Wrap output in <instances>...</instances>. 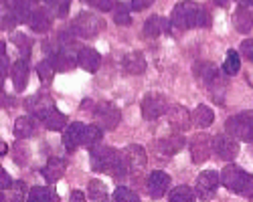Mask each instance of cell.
<instances>
[{
	"label": "cell",
	"mask_w": 253,
	"mask_h": 202,
	"mask_svg": "<svg viewBox=\"0 0 253 202\" xmlns=\"http://www.w3.org/2000/svg\"><path fill=\"white\" fill-rule=\"evenodd\" d=\"M170 23L178 31H188L195 27H209L211 20H209V12L203 6H199L193 0H184V2L174 6Z\"/></svg>",
	"instance_id": "6da1fadb"
},
{
	"label": "cell",
	"mask_w": 253,
	"mask_h": 202,
	"mask_svg": "<svg viewBox=\"0 0 253 202\" xmlns=\"http://www.w3.org/2000/svg\"><path fill=\"white\" fill-rule=\"evenodd\" d=\"M89 160H91V168L95 172L110 174L114 178H122L128 174L124 164V156L118 154L114 148H93Z\"/></svg>",
	"instance_id": "7a4b0ae2"
},
{
	"label": "cell",
	"mask_w": 253,
	"mask_h": 202,
	"mask_svg": "<svg viewBox=\"0 0 253 202\" xmlns=\"http://www.w3.org/2000/svg\"><path fill=\"white\" fill-rule=\"evenodd\" d=\"M71 29L77 33V36L91 38V36H97L105 29V23H103V18H99L93 12H79L77 18L73 20Z\"/></svg>",
	"instance_id": "3957f363"
},
{
	"label": "cell",
	"mask_w": 253,
	"mask_h": 202,
	"mask_svg": "<svg viewBox=\"0 0 253 202\" xmlns=\"http://www.w3.org/2000/svg\"><path fill=\"white\" fill-rule=\"evenodd\" d=\"M225 130L229 135H233L235 139L241 141H253V117L249 113H239L227 119Z\"/></svg>",
	"instance_id": "277c9868"
},
{
	"label": "cell",
	"mask_w": 253,
	"mask_h": 202,
	"mask_svg": "<svg viewBox=\"0 0 253 202\" xmlns=\"http://www.w3.org/2000/svg\"><path fill=\"white\" fill-rule=\"evenodd\" d=\"M124 164H126V170H128L130 176H140L144 170H146V164H148V158H146V152L142 146H128L124 152Z\"/></svg>",
	"instance_id": "5b68a950"
},
{
	"label": "cell",
	"mask_w": 253,
	"mask_h": 202,
	"mask_svg": "<svg viewBox=\"0 0 253 202\" xmlns=\"http://www.w3.org/2000/svg\"><path fill=\"white\" fill-rule=\"evenodd\" d=\"M93 117L101 130H114L120 124V109L110 101H101L93 107Z\"/></svg>",
	"instance_id": "8992f818"
},
{
	"label": "cell",
	"mask_w": 253,
	"mask_h": 202,
	"mask_svg": "<svg viewBox=\"0 0 253 202\" xmlns=\"http://www.w3.org/2000/svg\"><path fill=\"white\" fill-rule=\"evenodd\" d=\"M219 184H221V174H217L213 170L201 172L199 178H197V196L203 198V200H211L215 196Z\"/></svg>",
	"instance_id": "52a82bcc"
},
{
	"label": "cell",
	"mask_w": 253,
	"mask_h": 202,
	"mask_svg": "<svg viewBox=\"0 0 253 202\" xmlns=\"http://www.w3.org/2000/svg\"><path fill=\"white\" fill-rule=\"evenodd\" d=\"M247 176H249V174L243 172L241 168H237V166H233V164H229V166H225L223 172H221V184H223L227 190H231V192L241 194V192H243V186H245Z\"/></svg>",
	"instance_id": "ba28073f"
},
{
	"label": "cell",
	"mask_w": 253,
	"mask_h": 202,
	"mask_svg": "<svg viewBox=\"0 0 253 202\" xmlns=\"http://www.w3.org/2000/svg\"><path fill=\"white\" fill-rule=\"evenodd\" d=\"M213 152L225 160V162H231V160H235L237 154H239V144H237V139L233 135H229V134H221L213 139Z\"/></svg>",
	"instance_id": "9c48e42d"
},
{
	"label": "cell",
	"mask_w": 253,
	"mask_h": 202,
	"mask_svg": "<svg viewBox=\"0 0 253 202\" xmlns=\"http://www.w3.org/2000/svg\"><path fill=\"white\" fill-rule=\"evenodd\" d=\"M164 111H166V99H164V95L148 93L144 97V101H142V115H144V119L154 121L160 115H164Z\"/></svg>",
	"instance_id": "30bf717a"
},
{
	"label": "cell",
	"mask_w": 253,
	"mask_h": 202,
	"mask_svg": "<svg viewBox=\"0 0 253 202\" xmlns=\"http://www.w3.org/2000/svg\"><path fill=\"white\" fill-rule=\"evenodd\" d=\"M211 152H213V139H211L207 134H197L191 139V156L197 164H203V162L209 160Z\"/></svg>",
	"instance_id": "8fae6325"
},
{
	"label": "cell",
	"mask_w": 253,
	"mask_h": 202,
	"mask_svg": "<svg viewBox=\"0 0 253 202\" xmlns=\"http://www.w3.org/2000/svg\"><path fill=\"white\" fill-rule=\"evenodd\" d=\"M191 119H193V115L188 113L186 107H182V105L168 107V124H170V128L174 132H186L191 128Z\"/></svg>",
	"instance_id": "7c38bea8"
},
{
	"label": "cell",
	"mask_w": 253,
	"mask_h": 202,
	"mask_svg": "<svg viewBox=\"0 0 253 202\" xmlns=\"http://www.w3.org/2000/svg\"><path fill=\"white\" fill-rule=\"evenodd\" d=\"M83 134H85V126L81 121H75L63 132V146L67 152H75L79 146H83Z\"/></svg>",
	"instance_id": "4fadbf2b"
},
{
	"label": "cell",
	"mask_w": 253,
	"mask_h": 202,
	"mask_svg": "<svg viewBox=\"0 0 253 202\" xmlns=\"http://www.w3.org/2000/svg\"><path fill=\"white\" fill-rule=\"evenodd\" d=\"M168 186H170V176H168L166 172L156 170V172L150 174V178H148V192H150V196L154 200L162 198L166 194Z\"/></svg>",
	"instance_id": "5bb4252c"
},
{
	"label": "cell",
	"mask_w": 253,
	"mask_h": 202,
	"mask_svg": "<svg viewBox=\"0 0 253 202\" xmlns=\"http://www.w3.org/2000/svg\"><path fill=\"white\" fill-rule=\"evenodd\" d=\"M53 25V14L47 10V6H37L35 12L31 14L29 18V27L35 31V33H47Z\"/></svg>",
	"instance_id": "9a60e30c"
},
{
	"label": "cell",
	"mask_w": 253,
	"mask_h": 202,
	"mask_svg": "<svg viewBox=\"0 0 253 202\" xmlns=\"http://www.w3.org/2000/svg\"><path fill=\"white\" fill-rule=\"evenodd\" d=\"M77 65L87 71V73H95L101 65V57L95 49H89V47H83L79 49V55H77Z\"/></svg>",
	"instance_id": "2e32d148"
},
{
	"label": "cell",
	"mask_w": 253,
	"mask_h": 202,
	"mask_svg": "<svg viewBox=\"0 0 253 202\" xmlns=\"http://www.w3.org/2000/svg\"><path fill=\"white\" fill-rule=\"evenodd\" d=\"M53 107H55V103H53V99L47 93H39V95H33V97L27 99V109L31 113H35L39 119L43 117L47 111H51Z\"/></svg>",
	"instance_id": "e0dca14e"
},
{
	"label": "cell",
	"mask_w": 253,
	"mask_h": 202,
	"mask_svg": "<svg viewBox=\"0 0 253 202\" xmlns=\"http://www.w3.org/2000/svg\"><path fill=\"white\" fill-rule=\"evenodd\" d=\"M49 61H51V65L55 67V71H59V73L71 71V69L75 67V63H77V59H75V57L71 55V51H67V49L55 51V53L49 57Z\"/></svg>",
	"instance_id": "ac0fdd59"
},
{
	"label": "cell",
	"mask_w": 253,
	"mask_h": 202,
	"mask_svg": "<svg viewBox=\"0 0 253 202\" xmlns=\"http://www.w3.org/2000/svg\"><path fill=\"white\" fill-rule=\"evenodd\" d=\"M184 141H186L184 135L180 132H176V134H172V135H168V137L158 141V152L162 156H174L176 152H180L184 148Z\"/></svg>",
	"instance_id": "d6986e66"
},
{
	"label": "cell",
	"mask_w": 253,
	"mask_h": 202,
	"mask_svg": "<svg viewBox=\"0 0 253 202\" xmlns=\"http://www.w3.org/2000/svg\"><path fill=\"white\" fill-rule=\"evenodd\" d=\"M10 77H12V83L16 91H25L27 83H29V67H27V61L25 59H18L16 63L10 69Z\"/></svg>",
	"instance_id": "ffe728a7"
},
{
	"label": "cell",
	"mask_w": 253,
	"mask_h": 202,
	"mask_svg": "<svg viewBox=\"0 0 253 202\" xmlns=\"http://www.w3.org/2000/svg\"><path fill=\"white\" fill-rule=\"evenodd\" d=\"M122 65H124V69L128 71L130 75H140V73L146 71V67H148V65H146L144 55L138 53V51H132V53H128V55H124Z\"/></svg>",
	"instance_id": "44dd1931"
},
{
	"label": "cell",
	"mask_w": 253,
	"mask_h": 202,
	"mask_svg": "<svg viewBox=\"0 0 253 202\" xmlns=\"http://www.w3.org/2000/svg\"><path fill=\"white\" fill-rule=\"evenodd\" d=\"M37 130V121L33 115H20L16 121H14V135L16 139H27L35 134Z\"/></svg>",
	"instance_id": "7402d4cb"
},
{
	"label": "cell",
	"mask_w": 253,
	"mask_h": 202,
	"mask_svg": "<svg viewBox=\"0 0 253 202\" xmlns=\"http://www.w3.org/2000/svg\"><path fill=\"white\" fill-rule=\"evenodd\" d=\"M63 174H65V160H61V158H49L45 168H43L45 180L47 182H57V180H61Z\"/></svg>",
	"instance_id": "603a6c76"
},
{
	"label": "cell",
	"mask_w": 253,
	"mask_h": 202,
	"mask_svg": "<svg viewBox=\"0 0 253 202\" xmlns=\"http://www.w3.org/2000/svg\"><path fill=\"white\" fill-rule=\"evenodd\" d=\"M233 25L239 33H249L253 29V14L249 10V6H239L235 10V16H233Z\"/></svg>",
	"instance_id": "cb8c5ba5"
},
{
	"label": "cell",
	"mask_w": 253,
	"mask_h": 202,
	"mask_svg": "<svg viewBox=\"0 0 253 202\" xmlns=\"http://www.w3.org/2000/svg\"><path fill=\"white\" fill-rule=\"evenodd\" d=\"M41 121L45 124L47 130H53V132H61V130H65V126H67V117L55 107L41 117Z\"/></svg>",
	"instance_id": "d4e9b609"
},
{
	"label": "cell",
	"mask_w": 253,
	"mask_h": 202,
	"mask_svg": "<svg viewBox=\"0 0 253 202\" xmlns=\"http://www.w3.org/2000/svg\"><path fill=\"white\" fill-rule=\"evenodd\" d=\"M164 31H168V20L162 18V16H158V14L150 16L148 20H146V25H144V34L146 36H152V38L160 36Z\"/></svg>",
	"instance_id": "484cf974"
},
{
	"label": "cell",
	"mask_w": 253,
	"mask_h": 202,
	"mask_svg": "<svg viewBox=\"0 0 253 202\" xmlns=\"http://www.w3.org/2000/svg\"><path fill=\"white\" fill-rule=\"evenodd\" d=\"M213 119H215V113H213V109H211L209 105H197V109H195V113H193V124L199 128V130H205V128H209L211 124H213Z\"/></svg>",
	"instance_id": "4316f807"
},
{
	"label": "cell",
	"mask_w": 253,
	"mask_h": 202,
	"mask_svg": "<svg viewBox=\"0 0 253 202\" xmlns=\"http://www.w3.org/2000/svg\"><path fill=\"white\" fill-rule=\"evenodd\" d=\"M27 202H59L57 194L45 186H35L27 194Z\"/></svg>",
	"instance_id": "83f0119b"
},
{
	"label": "cell",
	"mask_w": 253,
	"mask_h": 202,
	"mask_svg": "<svg viewBox=\"0 0 253 202\" xmlns=\"http://www.w3.org/2000/svg\"><path fill=\"white\" fill-rule=\"evenodd\" d=\"M87 196L91 198V202H110L108 188H105V184H103L101 180H91V182H89Z\"/></svg>",
	"instance_id": "f1b7e54d"
},
{
	"label": "cell",
	"mask_w": 253,
	"mask_h": 202,
	"mask_svg": "<svg viewBox=\"0 0 253 202\" xmlns=\"http://www.w3.org/2000/svg\"><path fill=\"white\" fill-rule=\"evenodd\" d=\"M45 6L53 16L65 18L69 12V6H71V0H45Z\"/></svg>",
	"instance_id": "f546056e"
},
{
	"label": "cell",
	"mask_w": 253,
	"mask_h": 202,
	"mask_svg": "<svg viewBox=\"0 0 253 202\" xmlns=\"http://www.w3.org/2000/svg\"><path fill=\"white\" fill-rule=\"evenodd\" d=\"M197 198V192L188 186H176L170 196H168V202H195Z\"/></svg>",
	"instance_id": "4dcf8cb0"
},
{
	"label": "cell",
	"mask_w": 253,
	"mask_h": 202,
	"mask_svg": "<svg viewBox=\"0 0 253 202\" xmlns=\"http://www.w3.org/2000/svg\"><path fill=\"white\" fill-rule=\"evenodd\" d=\"M195 75L203 81H207V83H211L215 77H217V69L213 63H207V61H203V63H197L195 65Z\"/></svg>",
	"instance_id": "1f68e13d"
},
{
	"label": "cell",
	"mask_w": 253,
	"mask_h": 202,
	"mask_svg": "<svg viewBox=\"0 0 253 202\" xmlns=\"http://www.w3.org/2000/svg\"><path fill=\"white\" fill-rule=\"evenodd\" d=\"M239 67H241L239 53L229 51L227 57H225V63H223V71H225L227 75H237V73H239Z\"/></svg>",
	"instance_id": "d6a6232c"
},
{
	"label": "cell",
	"mask_w": 253,
	"mask_h": 202,
	"mask_svg": "<svg viewBox=\"0 0 253 202\" xmlns=\"http://www.w3.org/2000/svg\"><path fill=\"white\" fill-rule=\"evenodd\" d=\"M101 128L99 126H85V134H83V146H97L101 141Z\"/></svg>",
	"instance_id": "836d02e7"
},
{
	"label": "cell",
	"mask_w": 253,
	"mask_h": 202,
	"mask_svg": "<svg viewBox=\"0 0 253 202\" xmlns=\"http://www.w3.org/2000/svg\"><path fill=\"white\" fill-rule=\"evenodd\" d=\"M37 73H39V77H41V81H43V83H51L53 75H55L57 71H55V67L51 65V61L45 59V61H41V63L37 65Z\"/></svg>",
	"instance_id": "e575fe53"
},
{
	"label": "cell",
	"mask_w": 253,
	"mask_h": 202,
	"mask_svg": "<svg viewBox=\"0 0 253 202\" xmlns=\"http://www.w3.org/2000/svg\"><path fill=\"white\" fill-rule=\"evenodd\" d=\"M114 20H116V25H122V27H126V25H130V8L126 6V4H122V2H118L116 4V8H114Z\"/></svg>",
	"instance_id": "d590c367"
},
{
	"label": "cell",
	"mask_w": 253,
	"mask_h": 202,
	"mask_svg": "<svg viewBox=\"0 0 253 202\" xmlns=\"http://www.w3.org/2000/svg\"><path fill=\"white\" fill-rule=\"evenodd\" d=\"M114 202H140V198H138V194L132 192L130 188L118 186L116 192H114Z\"/></svg>",
	"instance_id": "8d00e7d4"
},
{
	"label": "cell",
	"mask_w": 253,
	"mask_h": 202,
	"mask_svg": "<svg viewBox=\"0 0 253 202\" xmlns=\"http://www.w3.org/2000/svg\"><path fill=\"white\" fill-rule=\"evenodd\" d=\"M8 192V198L10 202H23L25 200V184L23 182H16V184H12V188L6 190Z\"/></svg>",
	"instance_id": "74e56055"
},
{
	"label": "cell",
	"mask_w": 253,
	"mask_h": 202,
	"mask_svg": "<svg viewBox=\"0 0 253 202\" xmlns=\"http://www.w3.org/2000/svg\"><path fill=\"white\" fill-rule=\"evenodd\" d=\"M12 40H14V45L25 53V57H29V51H31V40H29L25 34H12Z\"/></svg>",
	"instance_id": "f35d334b"
},
{
	"label": "cell",
	"mask_w": 253,
	"mask_h": 202,
	"mask_svg": "<svg viewBox=\"0 0 253 202\" xmlns=\"http://www.w3.org/2000/svg\"><path fill=\"white\" fill-rule=\"evenodd\" d=\"M85 2H87L89 6L101 10V12H108V10L114 8V0H85Z\"/></svg>",
	"instance_id": "ab89813d"
},
{
	"label": "cell",
	"mask_w": 253,
	"mask_h": 202,
	"mask_svg": "<svg viewBox=\"0 0 253 202\" xmlns=\"http://www.w3.org/2000/svg\"><path fill=\"white\" fill-rule=\"evenodd\" d=\"M239 51H241V55H243L247 61H251V63H253V40H251V38H245V40H243L241 47H239Z\"/></svg>",
	"instance_id": "60d3db41"
},
{
	"label": "cell",
	"mask_w": 253,
	"mask_h": 202,
	"mask_svg": "<svg viewBox=\"0 0 253 202\" xmlns=\"http://www.w3.org/2000/svg\"><path fill=\"white\" fill-rule=\"evenodd\" d=\"M6 73H8V57L4 53V43H2V55H0V77H2V81H4Z\"/></svg>",
	"instance_id": "b9f144b4"
},
{
	"label": "cell",
	"mask_w": 253,
	"mask_h": 202,
	"mask_svg": "<svg viewBox=\"0 0 253 202\" xmlns=\"http://www.w3.org/2000/svg\"><path fill=\"white\" fill-rule=\"evenodd\" d=\"M12 184H14V182L10 180V174H8L6 170H2V172H0V186H2V190H8V188H12Z\"/></svg>",
	"instance_id": "7bdbcfd3"
},
{
	"label": "cell",
	"mask_w": 253,
	"mask_h": 202,
	"mask_svg": "<svg viewBox=\"0 0 253 202\" xmlns=\"http://www.w3.org/2000/svg\"><path fill=\"white\" fill-rule=\"evenodd\" d=\"M152 2H154V0H132V8H134L136 12H140V10H144V8H148Z\"/></svg>",
	"instance_id": "ee69618b"
},
{
	"label": "cell",
	"mask_w": 253,
	"mask_h": 202,
	"mask_svg": "<svg viewBox=\"0 0 253 202\" xmlns=\"http://www.w3.org/2000/svg\"><path fill=\"white\" fill-rule=\"evenodd\" d=\"M16 23H18V18H16L12 12L6 14V16H2V29H12Z\"/></svg>",
	"instance_id": "f6af8a7d"
},
{
	"label": "cell",
	"mask_w": 253,
	"mask_h": 202,
	"mask_svg": "<svg viewBox=\"0 0 253 202\" xmlns=\"http://www.w3.org/2000/svg\"><path fill=\"white\" fill-rule=\"evenodd\" d=\"M71 202H87V200H85V194H83L81 190H73V194H71Z\"/></svg>",
	"instance_id": "bcb514c9"
},
{
	"label": "cell",
	"mask_w": 253,
	"mask_h": 202,
	"mask_svg": "<svg viewBox=\"0 0 253 202\" xmlns=\"http://www.w3.org/2000/svg\"><path fill=\"white\" fill-rule=\"evenodd\" d=\"M215 2H217V6L227 8V6H231V2H233V0H215Z\"/></svg>",
	"instance_id": "7dc6e473"
},
{
	"label": "cell",
	"mask_w": 253,
	"mask_h": 202,
	"mask_svg": "<svg viewBox=\"0 0 253 202\" xmlns=\"http://www.w3.org/2000/svg\"><path fill=\"white\" fill-rule=\"evenodd\" d=\"M6 152H8V146L4 144V141H0V154H2V156H4Z\"/></svg>",
	"instance_id": "c3c4849f"
},
{
	"label": "cell",
	"mask_w": 253,
	"mask_h": 202,
	"mask_svg": "<svg viewBox=\"0 0 253 202\" xmlns=\"http://www.w3.org/2000/svg\"><path fill=\"white\" fill-rule=\"evenodd\" d=\"M241 6H253V0H239Z\"/></svg>",
	"instance_id": "681fc988"
}]
</instances>
